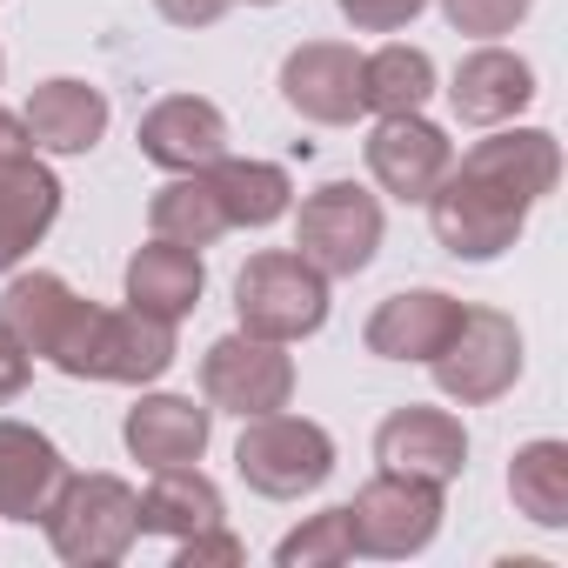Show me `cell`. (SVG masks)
<instances>
[{"label": "cell", "mask_w": 568, "mask_h": 568, "mask_svg": "<svg viewBox=\"0 0 568 568\" xmlns=\"http://www.w3.org/2000/svg\"><path fill=\"white\" fill-rule=\"evenodd\" d=\"M68 382H121V388H154L174 362V322H154L141 308H101V302H74L54 355H48Z\"/></svg>", "instance_id": "cell-1"}, {"label": "cell", "mask_w": 568, "mask_h": 568, "mask_svg": "<svg viewBox=\"0 0 568 568\" xmlns=\"http://www.w3.org/2000/svg\"><path fill=\"white\" fill-rule=\"evenodd\" d=\"M41 528H48V548L68 568H114L141 541V488H128L108 468H94V475L68 468L48 515H41Z\"/></svg>", "instance_id": "cell-2"}, {"label": "cell", "mask_w": 568, "mask_h": 568, "mask_svg": "<svg viewBox=\"0 0 568 568\" xmlns=\"http://www.w3.org/2000/svg\"><path fill=\"white\" fill-rule=\"evenodd\" d=\"M234 322L261 342H308L328 322V274L295 247H261L234 274Z\"/></svg>", "instance_id": "cell-3"}, {"label": "cell", "mask_w": 568, "mask_h": 568, "mask_svg": "<svg viewBox=\"0 0 568 568\" xmlns=\"http://www.w3.org/2000/svg\"><path fill=\"white\" fill-rule=\"evenodd\" d=\"M234 475L267 501H302L335 475V435L308 415H247L234 442Z\"/></svg>", "instance_id": "cell-4"}, {"label": "cell", "mask_w": 568, "mask_h": 568, "mask_svg": "<svg viewBox=\"0 0 568 568\" xmlns=\"http://www.w3.org/2000/svg\"><path fill=\"white\" fill-rule=\"evenodd\" d=\"M428 207V227H435V241H442V254H455V261H501L521 234H528V201L521 194H508V187H495V181H481V174H468V168H448L442 174V187L422 201Z\"/></svg>", "instance_id": "cell-5"}, {"label": "cell", "mask_w": 568, "mask_h": 568, "mask_svg": "<svg viewBox=\"0 0 568 568\" xmlns=\"http://www.w3.org/2000/svg\"><path fill=\"white\" fill-rule=\"evenodd\" d=\"M382 227V194H368L362 181H322L295 214V254L328 281H355L362 267H375Z\"/></svg>", "instance_id": "cell-6"}, {"label": "cell", "mask_w": 568, "mask_h": 568, "mask_svg": "<svg viewBox=\"0 0 568 568\" xmlns=\"http://www.w3.org/2000/svg\"><path fill=\"white\" fill-rule=\"evenodd\" d=\"M342 508H348L355 555H368V561H408L442 535V488L395 475V468H375L355 488V501H342Z\"/></svg>", "instance_id": "cell-7"}, {"label": "cell", "mask_w": 568, "mask_h": 568, "mask_svg": "<svg viewBox=\"0 0 568 568\" xmlns=\"http://www.w3.org/2000/svg\"><path fill=\"white\" fill-rule=\"evenodd\" d=\"M201 402L214 415H234V422L288 408L295 402V355H288V342H261L247 328L207 342V355H201Z\"/></svg>", "instance_id": "cell-8"}, {"label": "cell", "mask_w": 568, "mask_h": 568, "mask_svg": "<svg viewBox=\"0 0 568 568\" xmlns=\"http://www.w3.org/2000/svg\"><path fill=\"white\" fill-rule=\"evenodd\" d=\"M442 402L455 408H488L521 382V328L501 308H468L462 328L448 335V348L428 362Z\"/></svg>", "instance_id": "cell-9"}, {"label": "cell", "mask_w": 568, "mask_h": 568, "mask_svg": "<svg viewBox=\"0 0 568 568\" xmlns=\"http://www.w3.org/2000/svg\"><path fill=\"white\" fill-rule=\"evenodd\" d=\"M362 161H368V181L388 201L422 207L442 187V174L455 168V141L428 114H375V128L362 141Z\"/></svg>", "instance_id": "cell-10"}, {"label": "cell", "mask_w": 568, "mask_h": 568, "mask_svg": "<svg viewBox=\"0 0 568 568\" xmlns=\"http://www.w3.org/2000/svg\"><path fill=\"white\" fill-rule=\"evenodd\" d=\"M281 101L315 128H355L368 114L362 101V54L348 41H302L281 61Z\"/></svg>", "instance_id": "cell-11"}, {"label": "cell", "mask_w": 568, "mask_h": 568, "mask_svg": "<svg viewBox=\"0 0 568 568\" xmlns=\"http://www.w3.org/2000/svg\"><path fill=\"white\" fill-rule=\"evenodd\" d=\"M535 68L501 41H475L448 74V108L462 128H508L515 114L535 108Z\"/></svg>", "instance_id": "cell-12"}, {"label": "cell", "mask_w": 568, "mask_h": 568, "mask_svg": "<svg viewBox=\"0 0 568 568\" xmlns=\"http://www.w3.org/2000/svg\"><path fill=\"white\" fill-rule=\"evenodd\" d=\"M134 148L148 168L161 174H201L227 154V114L207 101V94H161L141 128H134Z\"/></svg>", "instance_id": "cell-13"}, {"label": "cell", "mask_w": 568, "mask_h": 568, "mask_svg": "<svg viewBox=\"0 0 568 568\" xmlns=\"http://www.w3.org/2000/svg\"><path fill=\"white\" fill-rule=\"evenodd\" d=\"M375 462L395 468V475H415V481L448 488V481H462V468H468V428H462V415H448V408L408 402V408H395V415L375 428Z\"/></svg>", "instance_id": "cell-14"}, {"label": "cell", "mask_w": 568, "mask_h": 568, "mask_svg": "<svg viewBox=\"0 0 568 568\" xmlns=\"http://www.w3.org/2000/svg\"><path fill=\"white\" fill-rule=\"evenodd\" d=\"M462 302L448 295V288H402V295H388V302H375V315H368V328H362V348L375 355V362H435L442 348H448V335L462 328Z\"/></svg>", "instance_id": "cell-15"}, {"label": "cell", "mask_w": 568, "mask_h": 568, "mask_svg": "<svg viewBox=\"0 0 568 568\" xmlns=\"http://www.w3.org/2000/svg\"><path fill=\"white\" fill-rule=\"evenodd\" d=\"M121 442L141 468H174V462H201L214 442V408L194 395H168V388H141V402L121 422Z\"/></svg>", "instance_id": "cell-16"}, {"label": "cell", "mask_w": 568, "mask_h": 568, "mask_svg": "<svg viewBox=\"0 0 568 568\" xmlns=\"http://www.w3.org/2000/svg\"><path fill=\"white\" fill-rule=\"evenodd\" d=\"M21 121H28V134H34V148H41V154L81 161V154H94V148H101V134H108L114 108H108V94H101L94 81L54 74V81L28 88V108H21Z\"/></svg>", "instance_id": "cell-17"}, {"label": "cell", "mask_w": 568, "mask_h": 568, "mask_svg": "<svg viewBox=\"0 0 568 568\" xmlns=\"http://www.w3.org/2000/svg\"><path fill=\"white\" fill-rule=\"evenodd\" d=\"M121 295H128V308L181 328L207 295V261H201V247H174V241L148 234V247H134L121 267Z\"/></svg>", "instance_id": "cell-18"}, {"label": "cell", "mask_w": 568, "mask_h": 568, "mask_svg": "<svg viewBox=\"0 0 568 568\" xmlns=\"http://www.w3.org/2000/svg\"><path fill=\"white\" fill-rule=\"evenodd\" d=\"M455 168H468V174L521 194L528 207H541L555 194V181H561V141L548 128H515L508 121V128H488V141H475Z\"/></svg>", "instance_id": "cell-19"}, {"label": "cell", "mask_w": 568, "mask_h": 568, "mask_svg": "<svg viewBox=\"0 0 568 568\" xmlns=\"http://www.w3.org/2000/svg\"><path fill=\"white\" fill-rule=\"evenodd\" d=\"M61 475H68V455L54 435L0 415V521H41Z\"/></svg>", "instance_id": "cell-20"}, {"label": "cell", "mask_w": 568, "mask_h": 568, "mask_svg": "<svg viewBox=\"0 0 568 568\" xmlns=\"http://www.w3.org/2000/svg\"><path fill=\"white\" fill-rule=\"evenodd\" d=\"M61 201H68V187L41 154L21 161L14 174H0V274H14L48 241V227L61 221Z\"/></svg>", "instance_id": "cell-21"}, {"label": "cell", "mask_w": 568, "mask_h": 568, "mask_svg": "<svg viewBox=\"0 0 568 568\" xmlns=\"http://www.w3.org/2000/svg\"><path fill=\"white\" fill-rule=\"evenodd\" d=\"M148 475L154 481L141 488V535L181 541V535H201V528H221L227 521L221 481L201 462H174V468H148Z\"/></svg>", "instance_id": "cell-22"}, {"label": "cell", "mask_w": 568, "mask_h": 568, "mask_svg": "<svg viewBox=\"0 0 568 568\" xmlns=\"http://www.w3.org/2000/svg\"><path fill=\"white\" fill-rule=\"evenodd\" d=\"M74 288L61 274H48V267H14L8 274V288H0V335L8 342H21L34 362H48L54 355V342H61V328H68V315H74Z\"/></svg>", "instance_id": "cell-23"}, {"label": "cell", "mask_w": 568, "mask_h": 568, "mask_svg": "<svg viewBox=\"0 0 568 568\" xmlns=\"http://www.w3.org/2000/svg\"><path fill=\"white\" fill-rule=\"evenodd\" d=\"M227 227H274V221H288L295 214V174L281 168V161H241V154H221L214 168H201Z\"/></svg>", "instance_id": "cell-24"}, {"label": "cell", "mask_w": 568, "mask_h": 568, "mask_svg": "<svg viewBox=\"0 0 568 568\" xmlns=\"http://www.w3.org/2000/svg\"><path fill=\"white\" fill-rule=\"evenodd\" d=\"M508 501L521 521L561 535L568 528V442L555 435H535L508 455Z\"/></svg>", "instance_id": "cell-25"}, {"label": "cell", "mask_w": 568, "mask_h": 568, "mask_svg": "<svg viewBox=\"0 0 568 568\" xmlns=\"http://www.w3.org/2000/svg\"><path fill=\"white\" fill-rule=\"evenodd\" d=\"M148 234L174 241V247H214L234 227H227L207 174H168V187H154V201H148Z\"/></svg>", "instance_id": "cell-26"}, {"label": "cell", "mask_w": 568, "mask_h": 568, "mask_svg": "<svg viewBox=\"0 0 568 568\" xmlns=\"http://www.w3.org/2000/svg\"><path fill=\"white\" fill-rule=\"evenodd\" d=\"M428 94H435L428 48L382 41L375 54H362V101H368V114H422Z\"/></svg>", "instance_id": "cell-27"}, {"label": "cell", "mask_w": 568, "mask_h": 568, "mask_svg": "<svg viewBox=\"0 0 568 568\" xmlns=\"http://www.w3.org/2000/svg\"><path fill=\"white\" fill-rule=\"evenodd\" d=\"M355 561V535H348V508H322L302 528H288L274 541V568H342Z\"/></svg>", "instance_id": "cell-28"}, {"label": "cell", "mask_w": 568, "mask_h": 568, "mask_svg": "<svg viewBox=\"0 0 568 568\" xmlns=\"http://www.w3.org/2000/svg\"><path fill=\"white\" fill-rule=\"evenodd\" d=\"M442 14L468 41H501V34H515L535 14V0H442Z\"/></svg>", "instance_id": "cell-29"}, {"label": "cell", "mask_w": 568, "mask_h": 568, "mask_svg": "<svg viewBox=\"0 0 568 568\" xmlns=\"http://www.w3.org/2000/svg\"><path fill=\"white\" fill-rule=\"evenodd\" d=\"M335 8H342V21L355 34H402V28L422 21L428 0H335Z\"/></svg>", "instance_id": "cell-30"}, {"label": "cell", "mask_w": 568, "mask_h": 568, "mask_svg": "<svg viewBox=\"0 0 568 568\" xmlns=\"http://www.w3.org/2000/svg\"><path fill=\"white\" fill-rule=\"evenodd\" d=\"M241 561H247V548H241V535L227 521L174 541V568H241Z\"/></svg>", "instance_id": "cell-31"}, {"label": "cell", "mask_w": 568, "mask_h": 568, "mask_svg": "<svg viewBox=\"0 0 568 568\" xmlns=\"http://www.w3.org/2000/svg\"><path fill=\"white\" fill-rule=\"evenodd\" d=\"M227 8H234V0H154V14H161L168 28H187V34H194V28H214Z\"/></svg>", "instance_id": "cell-32"}, {"label": "cell", "mask_w": 568, "mask_h": 568, "mask_svg": "<svg viewBox=\"0 0 568 568\" xmlns=\"http://www.w3.org/2000/svg\"><path fill=\"white\" fill-rule=\"evenodd\" d=\"M28 382H34V355H28L21 342L0 335V402H21V395H28Z\"/></svg>", "instance_id": "cell-33"}, {"label": "cell", "mask_w": 568, "mask_h": 568, "mask_svg": "<svg viewBox=\"0 0 568 568\" xmlns=\"http://www.w3.org/2000/svg\"><path fill=\"white\" fill-rule=\"evenodd\" d=\"M34 154H41V148H34V134H28V121L0 108V174H14V168L34 161Z\"/></svg>", "instance_id": "cell-34"}, {"label": "cell", "mask_w": 568, "mask_h": 568, "mask_svg": "<svg viewBox=\"0 0 568 568\" xmlns=\"http://www.w3.org/2000/svg\"><path fill=\"white\" fill-rule=\"evenodd\" d=\"M234 8H281V0H234Z\"/></svg>", "instance_id": "cell-35"}, {"label": "cell", "mask_w": 568, "mask_h": 568, "mask_svg": "<svg viewBox=\"0 0 568 568\" xmlns=\"http://www.w3.org/2000/svg\"><path fill=\"white\" fill-rule=\"evenodd\" d=\"M0 74H8V54H0Z\"/></svg>", "instance_id": "cell-36"}]
</instances>
